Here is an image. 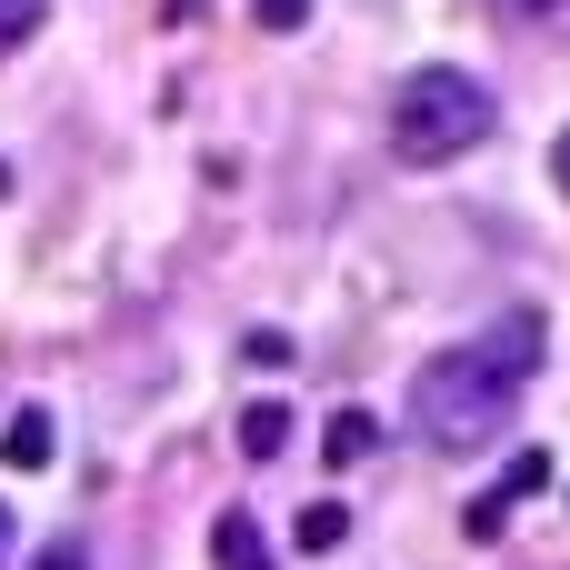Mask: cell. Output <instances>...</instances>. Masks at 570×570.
<instances>
[{"label":"cell","mask_w":570,"mask_h":570,"mask_svg":"<svg viewBox=\"0 0 570 570\" xmlns=\"http://www.w3.org/2000/svg\"><path fill=\"white\" fill-rule=\"evenodd\" d=\"M501 130V100L481 70H451V60H421L401 90H391V150L411 170H441V160H471L481 140Z\"/></svg>","instance_id":"7a4b0ae2"},{"label":"cell","mask_w":570,"mask_h":570,"mask_svg":"<svg viewBox=\"0 0 570 570\" xmlns=\"http://www.w3.org/2000/svg\"><path fill=\"white\" fill-rule=\"evenodd\" d=\"M291 541H301V551H341V541H351V511H341V501H311Z\"/></svg>","instance_id":"52a82bcc"},{"label":"cell","mask_w":570,"mask_h":570,"mask_svg":"<svg viewBox=\"0 0 570 570\" xmlns=\"http://www.w3.org/2000/svg\"><path fill=\"white\" fill-rule=\"evenodd\" d=\"M210 561H220V570H281L250 511H220V521H210Z\"/></svg>","instance_id":"3957f363"},{"label":"cell","mask_w":570,"mask_h":570,"mask_svg":"<svg viewBox=\"0 0 570 570\" xmlns=\"http://www.w3.org/2000/svg\"><path fill=\"white\" fill-rule=\"evenodd\" d=\"M40 570H90V551H80V541H50V551H40Z\"/></svg>","instance_id":"8fae6325"},{"label":"cell","mask_w":570,"mask_h":570,"mask_svg":"<svg viewBox=\"0 0 570 570\" xmlns=\"http://www.w3.org/2000/svg\"><path fill=\"white\" fill-rule=\"evenodd\" d=\"M190 10H200V0H170V20H190Z\"/></svg>","instance_id":"5bb4252c"},{"label":"cell","mask_w":570,"mask_h":570,"mask_svg":"<svg viewBox=\"0 0 570 570\" xmlns=\"http://www.w3.org/2000/svg\"><path fill=\"white\" fill-rule=\"evenodd\" d=\"M40 20H50V0H0V60H10L20 40H40Z\"/></svg>","instance_id":"ba28073f"},{"label":"cell","mask_w":570,"mask_h":570,"mask_svg":"<svg viewBox=\"0 0 570 570\" xmlns=\"http://www.w3.org/2000/svg\"><path fill=\"white\" fill-rule=\"evenodd\" d=\"M240 451H250V461H281V451H291V411H281V401H250V411H240Z\"/></svg>","instance_id":"8992f818"},{"label":"cell","mask_w":570,"mask_h":570,"mask_svg":"<svg viewBox=\"0 0 570 570\" xmlns=\"http://www.w3.org/2000/svg\"><path fill=\"white\" fill-rule=\"evenodd\" d=\"M531 371H541V311H511L481 341H451V351H431L411 371V431L441 461H471V451L501 441V421L521 411Z\"/></svg>","instance_id":"6da1fadb"},{"label":"cell","mask_w":570,"mask_h":570,"mask_svg":"<svg viewBox=\"0 0 570 570\" xmlns=\"http://www.w3.org/2000/svg\"><path fill=\"white\" fill-rule=\"evenodd\" d=\"M0 570H10V501H0Z\"/></svg>","instance_id":"4fadbf2b"},{"label":"cell","mask_w":570,"mask_h":570,"mask_svg":"<svg viewBox=\"0 0 570 570\" xmlns=\"http://www.w3.org/2000/svg\"><path fill=\"white\" fill-rule=\"evenodd\" d=\"M50 451H60L50 411H10V421H0V461H10V471H50Z\"/></svg>","instance_id":"277c9868"},{"label":"cell","mask_w":570,"mask_h":570,"mask_svg":"<svg viewBox=\"0 0 570 570\" xmlns=\"http://www.w3.org/2000/svg\"><path fill=\"white\" fill-rule=\"evenodd\" d=\"M250 20H261V30H301V20H311V0H250Z\"/></svg>","instance_id":"30bf717a"},{"label":"cell","mask_w":570,"mask_h":570,"mask_svg":"<svg viewBox=\"0 0 570 570\" xmlns=\"http://www.w3.org/2000/svg\"><path fill=\"white\" fill-rule=\"evenodd\" d=\"M321 451H331V471H351V461H371V451H381V421H371V411H331Z\"/></svg>","instance_id":"5b68a950"},{"label":"cell","mask_w":570,"mask_h":570,"mask_svg":"<svg viewBox=\"0 0 570 570\" xmlns=\"http://www.w3.org/2000/svg\"><path fill=\"white\" fill-rule=\"evenodd\" d=\"M551 180H561V190H570V130H561V140H551Z\"/></svg>","instance_id":"7c38bea8"},{"label":"cell","mask_w":570,"mask_h":570,"mask_svg":"<svg viewBox=\"0 0 570 570\" xmlns=\"http://www.w3.org/2000/svg\"><path fill=\"white\" fill-rule=\"evenodd\" d=\"M240 361H250V371H291V341H281V331H250Z\"/></svg>","instance_id":"9c48e42d"}]
</instances>
